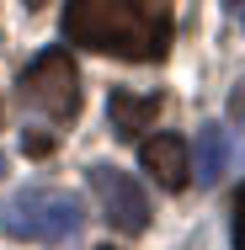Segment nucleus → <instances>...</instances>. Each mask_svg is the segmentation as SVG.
<instances>
[{
	"mask_svg": "<svg viewBox=\"0 0 245 250\" xmlns=\"http://www.w3.org/2000/svg\"><path fill=\"white\" fill-rule=\"evenodd\" d=\"M0 176H5V154H0Z\"/></svg>",
	"mask_w": 245,
	"mask_h": 250,
	"instance_id": "obj_12",
	"label": "nucleus"
},
{
	"mask_svg": "<svg viewBox=\"0 0 245 250\" xmlns=\"http://www.w3.org/2000/svg\"><path fill=\"white\" fill-rule=\"evenodd\" d=\"M224 11H235V16H240V27H245V0H224Z\"/></svg>",
	"mask_w": 245,
	"mask_h": 250,
	"instance_id": "obj_10",
	"label": "nucleus"
},
{
	"mask_svg": "<svg viewBox=\"0 0 245 250\" xmlns=\"http://www.w3.org/2000/svg\"><path fill=\"white\" fill-rule=\"evenodd\" d=\"M101 250H112V245H101Z\"/></svg>",
	"mask_w": 245,
	"mask_h": 250,
	"instance_id": "obj_13",
	"label": "nucleus"
},
{
	"mask_svg": "<svg viewBox=\"0 0 245 250\" xmlns=\"http://www.w3.org/2000/svg\"><path fill=\"white\" fill-rule=\"evenodd\" d=\"M86 181H91V197H96L101 218H107L117 234H144L149 229V197H144V187H139L123 165L96 160V165L86 170Z\"/></svg>",
	"mask_w": 245,
	"mask_h": 250,
	"instance_id": "obj_4",
	"label": "nucleus"
},
{
	"mask_svg": "<svg viewBox=\"0 0 245 250\" xmlns=\"http://www.w3.org/2000/svg\"><path fill=\"white\" fill-rule=\"evenodd\" d=\"M107 117L117 139H144V128H155L160 117V96H134V91H112L107 96Z\"/></svg>",
	"mask_w": 245,
	"mask_h": 250,
	"instance_id": "obj_6",
	"label": "nucleus"
},
{
	"mask_svg": "<svg viewBox=\"0 0 245 250\" xmlns=\"http://www.w3.org/2000/svg\"><path fill=\"white\" fill-rule=\"evenodd\" d=\"M16 96H22V106H32V112L48 117V123H69V117L80 112V69H75V59L64 48L38 53V59L16 75Z\"/></svg>",
	"mask_w": 245,
	"mask_h": 250,
	"instance_id": "obj_3",
	"label": "nucleus"
},
{
	"mask_svg": "<svg viewBox=\"0 0 245 250\" xmlns=\"http://www.w3.org/2000/svg\"><path fill=\"white\" fill-rule=\"evenodd\" d=\"M176 11L171 0H69L64 5V38L107 59L155 64L171 48Z\"/></svg>",
	"mask_w": 245,
	"mask_h": 250,
	"instance_id": "obj_1",
	"label": "nucleus"
},
{
	"mask_svg": "<svg viewBox=\"0 0 245 250\" xmlns=\"http://www.w3.org/2000/svg\"><path fill=\"white\" fill-rule=\"evenodd\" d=\"M53 149H59L53 133H27V154H53Z\"/></svg>",
	"mask_w": 245,
	"mask_h": 250,
	"instance_id": "obj_8",
	"label": "nucleus"
},
{
	"mask_svg": "<svg viewBox=\"0 0 245 250\" xmlns=\"http://www.w3.org/2000/svg\"><path fill=\"white\" fill-rule=\"evenodd\" d=\"M224 165H229V133L219 128V123H208L202 133H197V181H219L224 176Z\"/></svg>",
	"mask_w": 245,
	"mask_h": 250,
	"instance_id": "obj_7",
	"label": "nucleus"
},
{
	"mask_svg": "<svg viewBox=\"0 0 245 250\" xmlns=\"http://www.w3.org/2000/svg\"><path fill=\"white\" fill-rule=\"evenodd\" d=\"M80 224H86V202L64 187H22L0 208L5 240H22V245H59Z\"/></svg>",
	"mask_w": 245,
	"mask_h": 250,
	"instance_id": "obj_2",
	"label": "nucleus"
},
{
	"mask_svg": "<svg viewBox=\"0 0 245 250\" xmlns=\"http://www.w3.org/2000/svg\"><path fill=\"white\" fill-rule=\"evenodd\" d=\"M235 250H245V187L235 197Z\"/></svg>",
	"mask_w": 245,
	"mask_h": 250,
	"instance_id": "obj_9",
	"label": "nucleus"
},
{
	"mask_svg": "<svg viewBox=\"0 0 245 250\" xmlns=\"http://www.w3.org/2000/svg\"><path fill=\"white\" fill-rule=\"evenodd\" d=\"M139 160H144L149 181H155V187H165V192H181V187L192 181L187 144H181L176 133H149V139H144V149H139Z\"/></svg>",
	"mask_w": 245,
	"mask_h": 250,
	"instance_id": "obj_5",
	"label": "nucleus"
},
{
	"mask_svg": "<svg viewBox=\"0 0 245 250\" xmlns=\"http://www.w3.org/2000/svg\"><path fill=\"white\" fill-rule=\"evenodd\" d=\"M22 5H27V11H43V5H48V0H22Z\"/></svg>",
	"mask_w": 245,
	"mask_h": 250,
	"instance_id": "obj_11",
	"label": "nucleus"
}]
</instances>
